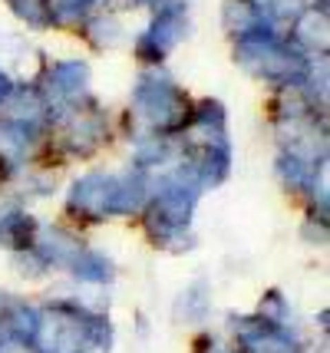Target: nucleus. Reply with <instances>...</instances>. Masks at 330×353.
Masks as SVG:
<instances>
[{"label": "nucleus", "instance_id": "nucleus-1", "mask_svg": "<svg viewBox=\"0 0 330 353\" xmlns=\"http://www.w3.org/2000/svg\"><path fill=\"white\" fill-rule=\"evenodd\" d=\"M3 90H7V79L0 77V96H3Z\"/></svg>", "mask_w": 330, "mask_h": 353}]
</instances>
